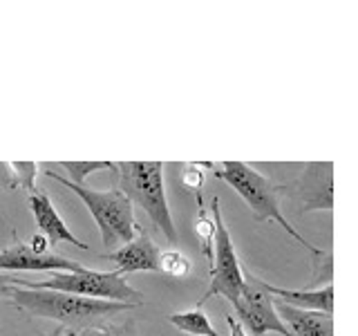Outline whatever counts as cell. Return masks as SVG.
Returning <instances> with one entry per match:
<instances>
[{"label":"cell","instance_id":"obj_1","mask_svg":"<svg viewBox=\"0 0 358 336\" xmlns=\"http://www.w3.org/2000/svg\"><path fill=\"white\" fill-rule=\"evenodd\" d=\"M7 298L11 305L29 314V316L61 323V330L96 328V325H103V321L115 316V314L134 309V305H128V302L81 298L72 294H61V291L27 289L16 285H9Z\"/></svg>","mask_w":358,"mask_h":336},{"label":"cell","instance_id":"obj_2","mask_svg":"<svg viewBox=\"0 0 358 336\" xmlns=\"http://www.w3.org/2000/svg\"><path fill=\"white\" fill-rule=\"evenodd\" d=\"M215 177L227 182L246 202L255 222H275L280 229L287 231L289 238H294L300 246H305L309 253H313L316 258L327 255L316 244H311L305 235H300L294 224L282 216V209H280V195L285 193L282 186L268 182L262 173H257L255 168L244 162H224L222 171H215Z\"/></svg>","mask_w":358,"mask_h":336},{"label":"cell","instance_id":"obj_3","mask_svg":"<svg viewBox=\"0 0 358 336\" xmlns=\"http://www.w3.org/2000/svg\"><path fill=\"white\" fill-rule=\"evenodd\" d=\"M115 175L119 179V190L132 204L145 211V216L162 231L164 238L177 244V227L171 216L164 186V164L162 162H117Z\"/></svg>","mask_w":358,"mask_h":336},{"label":"cell","instance_id":"obj_4","mask_svg":"<svg viewBox=\"0 0 358 336\" xmlns=\"http://www.w3.org/2000/svg\"><path fill=\"white\" fill-rule=\"evenodd\" d=\"M9 285L27 287V289H50L61 294H72L81 298L128 302V305L141 307L143 294L128 285V280L117 272H94V269H78V272H56L43 280H27L7 276Z\"/></svg>","mask_w":358,"mask_h":336},{"label":"cell","instance_id":"obj_5","mask_svg":"<svg viewBox=\"0 0 358 336\" xmlns=\"http://www.w3.org/2000/svg\"><path fill=\"white\" fill-rule=\"evenodd\" d=\"M50 179L59 182L61 186L70 188L72 193L83 202L87 206L90 216L94 218L99 233H101V242H103L108 249L117 244H126L130 242L139 231V224L134 220V211H132V202L121 193L119 188H110V190H96L90 186H76L72 182L56 173L45 168L43 171Z\"/></svg>","mask_w":358,"mask_h":336},{"label":"cell","instance_id":"obj_6","mask_svg":"<svg viewBox=\"0 0 358 336\" xmlns=\"http://www.w3.org/2000/svg\"><path fill=\"white\" fill-rule=\"evenodd\" d=\"M210 209H213V222H215V235H213V262L208 267L210 269V274H208L210 285L204 291V296L199 298L197 307H201L213 296H222V298H227L231 305H235L240 298L242 285H244L242 265H240L238 253H235L233 238L227 229V222L222 218L217 195L213 197Z\"/></svg>","mask_w":358,"mask_h":336},{"label":"cell","instance_id":"obj_7","mask_svg":"<svg viewBox=\"0 0 358 336\" xmlns=\"http://www.w3.org/2000/svg\"><path fill=\"white\" fill-rule=\"evenodd\" d=\"M242 276H244V285L233 309L244 332H251V336H266L271 332L280 336H294L287 325L280 321L273 307V298L262 287V278L251 274L246 267H242Z\"/></svg>","mask_w":358,"mask_h":336},{"label":"cell","instance_id":"obj_8","mask_svg":"<svg viewBox=\"0 0 358 336\" xmlns=\"http://www.w3.org/2000/svg\"><path fill=\"white\" fill-rule=\"evenodd\" d=\"M83 269L81 262L59 253H36L29 249L27 242L16 240L7 249L0 251V272H78Z\"/></svg>","mask_w":358,"mask_h":336},{"label":"cell","instance_id":"obj_9","mask_svg":"<svg viewBox=\"0 0 358 336\" xmlns=\"http://www.w3.org/2000/svg\"><path fill=\"white\" fill-rule=\"evenodd\" d=\"M331 162L307 164V171L291 186L294 195L305 211H331L334 209V182Z\"/></svg>","mask_w":358,"mask_h":336},{"label":"cell","instance_id":"obj_10","mask_svg":"<svg viewBox=\"0 0 358 336\" xmlns=\"http://www.w3.org/2000/svg\"><path fill=\"white\" fill-rule=\"evenodd\" d=\"M159 246L157 242L145 233L141 227L137 231V235L126 242L123 246H119L117 251H110L106 255H101L103 260H112L117 265L115 272L117 274H137V272H159Z\"/></svg>","mask_w":358,"mask_h":336},{"label":"cell","instance_id":"obj_11","mask_svg":"<svg viewBox=\"0 0 358 336\" xmlns=\"http://www.w3.org/2000/svg\"><path fill=\"white\" fill-rule=\"evenodd\" d=\"M29 211H31L34 220H36V224H38L41 235L48 238L50 246L59 244V242H70V244H74L76 249H81V251L90 249L85 242H81L70 231V227H67V224L63 222V218L59 216V211L54 209L52 200L45 195L43 190H36V193L29 195Z\"/></svg>","mask_w":358,"mask_h":336},{"label":"cell","instance_id":"obj_12","mask_svg":"<svg viewBox=\"0 0 358 336\" xmlns=\"http://www.w3.org/2000/svg\"><path fill=\"white\" fill-rule=\"evenodd\" d=\"M262 287L273 300L285 302V305L298 307V309L322 312V314L334 312V285L331 283L318 289H285V287L268 285L266 280H262Z\"/></svg>","mask_w":358,"mask_h":336},{"label":"cell","instance_id":"obj_13","mask_svg":"<svg viewBox=\"0 0 358 336\" xmlns=\"http://www.w3.org/2000/svg\"><path fill=\"white\" fill-rule=\"evenodd\" d=\"M273 307L278 312L280 321L291 330L294 336H334V318L331 314L298 309L285 305V302L273 300Z\"/></svg>","mask_w":358,"mask_h":336},{"label":"cell","instance_id":"obj_14","mask_svg":"<svg viewBox=\"0 0 358 336\" xmlns=\"http://www.w3.org/2000/svg\"><path fill=\"white\" fill-rule=\"evenodd\" d=\"M0 182L5 184V188H25L27 193H36V173L38 166L36 162H5L0 164Z\"/></svg>","mask_w":358,"mask_h":336},{"label":"cell","instance_id":"obj_15","mask_svg":"<svg viewBox=\"0 0 358 336\" xmlns=\"http://www.w3.org/2000/svg\"><path fill=\"white\" fill-rule=\"evenodd\" d=\"M168 321H171L177 330H182L190 336H222L215 328L210 325L206 312L201 307L188 309V312H175L168 314Z\"/></svg>","mask_w":358,"mask_h":336},{"label":"cell","instance_id":"obj_16","mask_svg":"<svg viewBox=\"0 0 358 336\" xmlns=\"http://www.w3.org/2000/svg\"><path fill=\"white\" fill-rule=\"evenodd\" d=\"M59 166L67 171V177H65L67 182H72L76 186H85V179L92 173H99V171L115 173L117 162H59Z\"/></svg>","mask_w":358,"mask_h":336},{"label":"cell","instance_id":"obj_17","mask_svg":"<svg viewBox=\"0 0 358 336\" xmlns=\"http://www.w3.org/2000/svg\"><path fill=\"white\" fill-rule=\"evenodd\" d=\"M193 269L190 258L179 251H162L159 255V272L173 278H186Z\"/></svg>","mask_w":358,"mask_h":336},{"label":"cell","instance_id":"obj_18","mask_svg":"<svg viewBox=\"0 0 358 336\" xmlns=\"http://www.w3.org/2000/svg\"><path fill=\"white\" fill-rule=\"evenodd\" d=\"M195 233H197V240L201 244V253L208 258V267L213 262V235H215V222H213L204 209L197 211V218H195Z\"/></svg>","mask_w":358,"mask_h":336},{"label":"cell","instance_id":"obj_19","mask_svg":"<svg viewBox=\"0 0 358 336\" xmlns=\"http://www.w3.org/2000/svg\"><path fill=\"white\" fill-rule=\"evenodd\" d=\"M204 168H210V164H186L182 171V186L188 193L197 195V204L201 206V188H204Z\"/></svg>","mask_w":358,"mask_h":336},{"label":"cell","instance_id":"obj_20","mask_svg":"<svg viewBox=\"0 0 358 336\" xmlns=\"http://www.w3.org/2000/svg\"><path fill=\"white\" fill-rule=\"evenodd\" d=\"M50 336H132V334H126L121 330H115V328H103V325H96V328H85V330H59Z\"/></svg>","mask_w":358,"mask_h":336},{"label":"cell","instance_id":"obj_21","mask_svg":"<svg viewBox=\"0 0 358 336\" xmlns=\"http://www.w3.org/2000/svg\"><path fill=\"white\" fill-rule=\"evenodd\" d=\"M29 249L36 251V253H50V242L45 235L41 233H34V238L29 240Z\"/></svg>","mask_w":358,"mask_h":336},{"label":"cell","instance_id":"obj_22","mask_svg":"<svg viewBox=\"0 0 358 336\" xmlns=\"http://www.w3.org/2000/svg\"><path fill=\"white\" fill-rule=\"evenodd\" d=\"M224 321H227V325H229V336H249V334L244 332L242 325H240V321L235 318V316H231V314H227Z\"/></svg>","mask_w":358,"mask_h":336},{"label":"cell","instance_id":"obj_23","mask_svg":"<svg viewBox=\"0 0 358 336\" xmlns=\"http://www.w3.org/2000/svg\"><path fill=\"white\" fill-rule=\"evenodd\" d=\"M7 291H9V280H7V276L0 274V300L7 298Z\"/></svg>","mask_w":358,"mask_h":336},{"label":"cell","instance_id":"obj_24","mask_svg":"<svg viewBox=\"0 0 358 336\" xmlns=\"http://www.w3.org/2000/svg\"><path fill=\"white\" fill-rule=\"evenodd\" d=\"M0 332H3V330H0Z\"/></svg>","mask_w":358,"mask_h":336}]
</instances>
